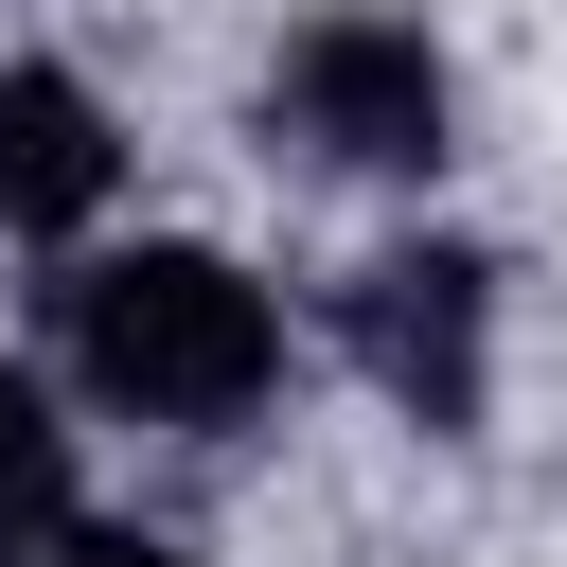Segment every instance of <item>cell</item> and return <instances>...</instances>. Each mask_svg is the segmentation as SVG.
<instances>
[{
	"mask_svg": "<svg viewBox=\"0 0 567 567\" xmlns=\"http://www.w3.org/2000/svg\"><path fill=\"white\" fill-rule=\"evenodd\" d=\"M71 354H89V390L142 408V425H248L266 372H284V319H266V284L213 266V248H124V266L71 284Z\"/></svg>",
	"mask_w": 567,
	"mask_h": 567,
	"instance_id": "cell-1",
	"label": "cell"
},
{
	"mask_svg": "<svg viewBox=\"0 0 567 567\" xmlns=\"http://www.w3.org/2000/svg\"><path fill=\"white\" fill-rule=\"evenodd\" d=\"M266 124H284V142H319L337 177H425V159H443V53H425L408 18H372V0H337V18H301V35H284Z\"/></svg>",
	"mask_w": 567,
	"mask_h": 567,
	"instance_id": "cell-2",
	"label": "cell"
},
{
	"mask_svg": "<svg viewBox=\"0 0 567 567\" xmlns=\"http://www.w3.org/2000/svg\"><path fill=\"white\" fill-rule=\"evenodd\" d=\"M354 372L408 408V425H478V390H496V266L478 248H390V266H354Z\"/></svg>",
	"mask_w": 567,
	"mask_h": 567,
	"instance_id": "cell-3",
	"label": "cell"
},
{
	"mask_svg": "<svg viewBox=\"0 0 567 567\" xmlns=\"http://www.w3.org/2000/svg\"><path fill=\"white\" fill-rule=\"evenodd\" d=\"M106 177H124L106 106H89L71 71H0V230H89Z\"/></svg>",
	"mask_w": 567,
	"mask_h": 567,
	"instance_id": "cell-4",
	"label": "cell"
},
{
	"mask_svg": "<svg viewBox=\"0 0 567 567\" xmlns=\"http://www.w3.org/2000/svg\"><path fill=\"white\" fill-rule=\"evenodd\" d=\"M71 532V425L35 408V372H0V567Z\"/></svg>",
	"mask_w": 567,
	"mask_h": 567,
	"instance_id": "cell-5",
	"label": "cell"
},
{
	"mask_svg": "<svg viewBox=\"0 0 567 567\" xmlns=\"http://www.w3.org/2000/svg\"><path fill=\"white\" fill-rule=\"evenodd\" d=\"M53 567H195V549H159V532H53Z\"/></svg>",
	"mask_w": 567,
	"mask_h": 567,
	"instance_id": "cell-6",
	"label": "cell"
}]
</instances>
